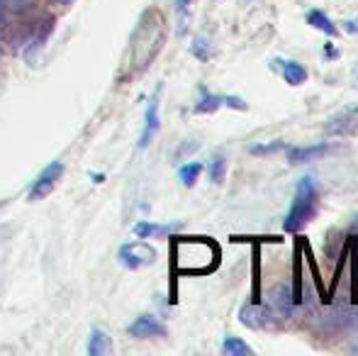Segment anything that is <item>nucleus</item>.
Segmentation results:
<instances>
[{
    "mask_svg": "<svg viewBox=\"0 0 358 356\" xmlns=\"http://www.w3.org/2000/svg\"><path fill=\"white\" fill-rule=\"evenodd\" d=\"M193 54L200 59V62H208L210 54H213V49H210V39L208 37H198L193 42Z\"/></svg>",
    "mask_w": 358,
    "mask_h": 356,
    "instance_id": "nucleus-21",
    "label": "nucleus"
},
{
    "mask_svg": "<svg viewBox=\"0 0 358 356\" xmlns=\"http://www.w3.org/2000/svg\"><path fill=\"white\" fill-rule=\"evenodd\" d=\"M3 3L10 5V8H15V10H24V8H29L34 0H3Z\"/></svg>",
    "mask_w": 358,
    "mask_h": 356,
    "instance_id": "nucleus-23",
    "label": "nucleus"
},
{
    "mask_svg": "<svg viewBox=\"0 0 358 356\" xmlns=\"http://www.w3.org/2000/svg\"><path fill=\"white\" fill-rule=\"evenodd\" d=\"M268 303L271 310H273L275 318H292V310H295V295L287 285H275L273 290L268 293Z\"/></svg>",
    "mask_w": 358,
    "mask_h": 356,
    "instance_id": "nucleus-9",
    "label": "nucleus"
},
{
    "mask_svg": "<svg viewBox=\"0 0 358 356\" xmlns=\"http://www.w3.org/2000/svg\"><path fill=\"white\" fill-rule=\"evenodd\" d=\"M307 24H312L315 29L324 32L327 37H336L339 34V27L329 20V15H324V10H310L307 13Z\"/></svg>",
    "mask_w": 358,
    "mask_h": 356,
    "instance_id": "nucleus-13",
    "label": "nucleus"
},
{
    "mask_svg": "<svg viewBox=\"0 0 358 356\" xmlns=\"http://www.w3.org/2000/svg\"><path fill=\"white\" fill-rule=\"evenodd\" d=\"M329 144H315V147H287V162L290 164H307L315 162V159L324 157L329 152Z\"/></svg>",
    "mask_w": 358,
    "mask_h": 356,
    "instance_id": "nucleus-11",
    "label": "nucleus"
},
{
    "mask_svg": "<svg viewBox=\"0 0 358 356\" xmlns=\"http://www.w3.org/2000/svg\"><path fill=\"white\" fill-rule=\"evenodd\" d=\"M166 42V20L159 10H146L129 44V76L142 73Z\"/></svg>",
    "mask_w": 358,
    "mask_h": 356,
    "instance_id": "nucleus-1",
    "label": "nucleus"
},
{
    "mask_svg": "<svg viewBox=\"0 0 358 356\" xmlns=\"http://www.w3.org/2000/svg\"><path fill=\"white\" fill-rule=\"evenodd\" d=\"M222 352L227 356H246V354H251V347L246 342H241L239 337H227L224 342H222Z\"/></svg>",
    "mask_w": 358,
    "mask_h": 356,
    "instance_id": "nucleus-19",
    "label": "nucleus"
},
{
    "mask_svg": "<svg viewBox=\"0 0 358 356\" xmlns=\"http://www.w3.org/2000/svg\"><path fill=\"white\" fill-rule=\"evenodd\" d=\"M144 132H142V139H139V147H149L151 139L156 137V132H159V93L154 95V98L149 100V108H146V118H144Z\"/></svg>",
    "mask_w": 358,
    "mask_h": 356,
    "instance_id": "nucleus-10",
    "label": "nucleus"
},
{
    "mask_svg": "<svg viewBox=\"0 0 358 356\" xmlns=\"http://www.w3.org/2000/svg\"><path fill=\"white\" fill-rule=\"evenodd\" d=\"M52 3H54V5H71L73 0H52Z\"/></svg>",
    "mask_w": 358,
    "mask_h": 356,
    "instance_id": "nucleus-26",
    "label": "nucleus"
},
{
    "mask_svg": "<svg viewBox=\"0 0 358 356\" xmlns=\"http://www.w3.org/2000/svg\"><path fill=\"white\" fill-rule=\"evenodd\" d=\"M62 176H64V164L62 162H52L42 173H39L37 180L32 183V188H29V200L47 198V195L57 188V183L62 180Z\"/></svg>",
    "mask_w": 358,
    "mask_h": 356,
    "instance_id": "nucleus-6",
    "label": "nucleus"
},
{
    "mask_svg": "<svg viewBox=\"0 0 358 356\" xmlns=\"http://www.w3.org/2000/svg\"><path fill=\"white\" fill-rule=\"evenodd\" d=\"M222 105H224V95H215V93L203 90V98L195 103V113H198V115H210V113H215V110H220Z\"/></svg>",
    "mask_w": 358,
    "mask_h": 356,
    "instance_id": "nucleus-15",
    "label": "nucleus"
},
{
    "mask_svg": "<svg viewBox=\"0 0 358 356\" xmlns=\"http://www.w3.org/2000/svg\"><path fill=\"white\" fill-rule=\"evenodd\" d=\"M280 69V76L285 78L287 86H302L307 81V69L297 62H283V59H275Z\"/></svg>",
    "mask_w": 358,
    "mask_h": 356,
    "instance_id": "nucleus-12",
    "label": "nucleus"
},
{
    "mask_svg": "<svg viewBox=\"0 0 358 356\" xmlns=\"http://www.w3.org/2000/svg\"><path fill=\"white\" fill-rule=\"evenodd\" d=\"M344 29H346V32H351V34H358V20H346Z\"/></svg>",
    "mask_w": 358,
    "mask_h": 356,
    "instance_id": "nucleus-24",
    "label": "nucleus"
},
{
    "mask_svg": "<svg viewBox=\"0 0 358 356\" xmlns=\"http://www.w3.org/2000/svg\"><path fill=\"white\" fill-rule=\"evenodd\" d=\"M285 149H287L285 142H271V144H254L249 152L254 154V157H273V154L285 152Z\"/></svg>",
    "mask_w": 358,
    "mask_h": 356,
    "instance_id": "nucleus-20",
    "label": "nucleus"
},
{
    "mask_svg": "<svg viewBox=\"0 0 358 356\" xmlns=\"http://www.w3.org/2000/svg\"><path fill=\"white\" fill-rule=\"evenodd\" d=\"M120 262L129 271H139L144 266H151L156 262V252L146 242H132L120 247Z\"/></svg>",
    "mask_w": 358,
    "mask_h": 356,
    "instance_id": "nucleus-4",
    "label": "nucleus"
},
{
    "mask_svg": "<svg viewBox=\"0 0 358 356\" xmlns=\"http://www.w3.org/2000/svg\"><path fill=\"white\" fill-rule=\"evenodd\" d=\"M88 354L90 356H105L110 354V339L105 332H100V329H93L90 332V342H88Z\"/></svg>",
    "mask_w": 358,
    "mask_h": 356,
    "instance_id": "nucleus-16",
    "label": "nucleus"
},
{
    "mask_svg": "<svg viewBox=\"0 0 358 356\" xmlns=\"http://www.w3.org/2000/svg\"><path fill=\"white\" fill-rule=\"evenodd\" d=\"M208 171H210V180L213 183H222L224 180V173H227V157L222 152H217L208 164Z\"/></svg>",
    "mask_w": 358,
    "mask_h": 356,
    "instance_id": "nucleus-17",
    "label": "nucleus"
},
{
    "mask_svg": "<svg viewBox=\"0 0 358 356\" xmlns=\"http://www.w3.org/2000/svg\"><path fill=\"white\" fill-rule=\"evenodd\" d=\"M317 210H320V190L312 176L300 178L295 188V198H292L290 213L283 220V229L290 234L300 232L305 225H310L317 218Z\"/></svg>",
    "mask_w": 358,
    "mask_h": 356,
    "instance_id": "nucleus-3",
    "label": "nucleus"
},
{
    "mask_svg": "<svg viewBox=\"0 0 358 356\" xmlns=\"http://www.w3.org/2000/svg\"><path fill=\"white\" fill-rule=\"evenodd\" d=\"M356 83H358V71H356Z\"/></svg>",
    "mask_w": 358,
    "mask_h": 356,
    "instance_id": "nucleus-28",
    "label": "nucleus"
},
{
    "mask_svg": "<svg viewBox=\"0 0 358 356\" xmlns=\"http://www.w3.org/2000/svg\"><path fill=\"white\" fill-rule=\"evenodd\" d=\"M5 22V10H3V0H0V24Z\"/></svg>",
    "mask_w": 358,
    "mask_h": 356,
    "instance_id": "nucleus-27",
    "label": "nucleus"
},
{
    "mask_svg": "<svg viewBox=\"0 0 358 356\" xmlns=\"http://www.w3.org/2000/svg\"><path fill=\"white\" fill-rule=\"evenodd\" d=\"M220 264V249L213 239L178 237L173 242V269L178 273H210Z\"/></svg>",
    "mask_w": 358,
    "mask_h": 356,
    "instance_id": "nucleus-2",
    "label": "nucleus"
},
{
    "mask_svg": "<svg viewBox=\"0 0 358 356\" xmlns=\"http://www.w3.org/2000/svg\"><path fill=\"white\" fill-rule=\"evenodd\" d=\"M324 134L327 137H351V134H358V105L334 115L324 124Z\"/></svg>",
    "mask_w": 358,
    "mask_h": 356,
    "instance_id": "nucleus-7",
    "label": "nucleus"
},
{
    "mask_svg": "<svg viewBox=\"0 0 358 356\" xmlns=\"http://www.w3.org/2000/svg\"><path fill=\"white\" fill-rule=\"evenodd\" d=\"M239 320L241 325H246V327L251 329H273L275 327V315L271 308H266L264 303H256V300H251L249 305H244L239 313Z\"/></svg>",
    "mask_w": 358,
    "mask_h": 356,
    "instance_id": "nucleus-5",
    "label": "nucleus"
},
{
    "mask_svg": "<svg viewBox=\"0 0 358 356\" xmlns=\"http://www.w3.org/2000/svg\"><path fill=\"white\" fill-rule=\"evenodd\" d=\"M127 334L132 339H154V337H166L169 329H166V325L161 322L159 318H154V315H139V318L129 325Z\"/></svg>",
    "mask_w": 358,
    "mask_h": 356,
    "instance_id": "nucleus-8",
    "label": "nucleus"
},
{
    "mask_svg": "<svg viewBox=\"0 0 358 356\" xmlns=\"http://www.w3.org/2000/svg\"><path fill=\"white\" fill-rule=\"evenodd\" d=\"M200 173H203V164H198V162L185 164V166L178 169V178H180V183H183L185 188H193L195 180L200 178Z\"/></svg>",
    "mask_w": 358,
    "mask_h": 356,
    "instance_id": "nucleus-18",
    "label": "nucleus"
},
{
    "mask_svg": "<svg viewBox=\"0 0 358 356\" xmlns=\"http://www.w3.org/2000/svg\"><path fill=\"white\" fill-rule=\"evenodd\" d=\"M190 3H193V0H178V3H176V10H178V15H180V24H185V17H188Z\"/></svg>",
    "mask_w": 358,
    "mask_h": 356,
    "instance_id": "nucleus-22",
    "label": "nucleus"
},
{
    "mask_svg": "<svg viewBox=\"0 0 358 356\" xmlns=\"http://www.w3.org/2000/svg\"><path fill=\"white\" fill-rule=\"evenodd\" d=\"M176 227L171 225H154V222H137L134 225V234L139 239H151V237H169Z\"/></svg>",
    "mask_w": 358,
    "mask_h": 356,
    "instance_id": "nucleus-14",
    "label": "nucleus"
},
{
    "mask_svg": "<svg viewBox=\"0 0 358 356\" xmlns=\"http://www.w3.org/2000/svg\"><path fill=\"white\" fill-rule=\"evenodd\" d=\"M327 59H336V52L331 49V44H327Z\"/></svg>",
    "mask_w": 358,
    "mask_h": 356,
    "instance_id": "nucleus-25",
    "label": "nucleus"
}]
</instances>
